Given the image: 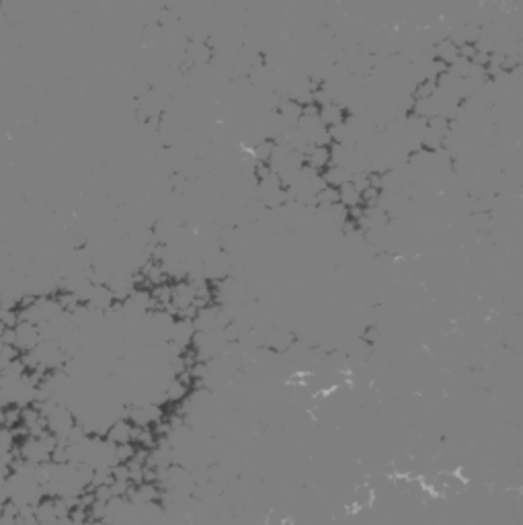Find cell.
Segmentation results:
<instances>
[{"label": "cell", "instance_id": "3", "mask_svg": "<svg viewBox=\"0 0 523 525\" xmlns=\"http://www.w3.org/2000/svg\"><path fill=\"white\" fill-rule=\"evenodd\" d=\"M306 167L316 173H325L331 167V146H312L306 154Z\"/></svg>", "mask_w": 523, "mask_h": 525}, {"label": "cell", "instance_id": "2", "mask_svg": "<svg viewBox=\"0 0 523 525\" xmlns=\"http://www.w3.org/2000/svg\"><path fill=\"white\" fill-rule=\"evenodd\" d=\"M134 438H136V427L127 419L113 421L109 429L105 431V439L111 445H127V443H134Z\"/></svg>", "mask_w": 523, "mask_h": 525}, {"label": "cell", "instance_id": "1", "mask_svg": "<svg viewBox=\"0 0 523 525\" xmlns=\"http://www.w3.org/2000/svg\"><path fill=\"white\" fill-rule=\"evenodd\" d=\"M39 343H41L39 327H35L31 322H23V320H19L12 327V347L19 351L21 355L31 353Z\"/></svg>", "mask_w": 523, "mask_h": 525}, {"label": "cell", "instance_id": "8", "mask_svg": "<svg viewBox=\"0 0 523 525\" xmlns=\"http://www.w3.org/2000/svg\"><path fill=\"white\" fill-rule=\"evenodd\" d=\"M21 517V507L12 501H6L0 507V525H17Z\"/></svg>", "mask_w": 523, "mask_h": 525}, {"label": "cell", "instance_id": "4", "mask_svg": "<svg viewBox=\"0 0 523 525\" xmlns=\"http://www.w3.org/2000/svg\"><path fill=\"white\" fill-rule=\"evenodd\" d=\"M318 119L322 121V125L329 130V127H335V125H341V123H345V113H343V109L337 105V103H327V105H322L320 107V115H318Z\"/></svg>", "mask_w": 523, "mask_h": 525}, {"label": "cell", "instance_id": "6", "mask_svg": "<svg viewBox=\"0 0 523 525\" xmlns=\"http://www.w3.org/2000/svg\"><path fill=\"white\" fill-rule=\"evenodd\" d=\"M189 394V386H185L178 378H173L165 388V400L167 402H181Z\"/></svg>", "mask_w": 523, "mask_h": 525}, {"label": "cell", "instance_id": "7", "mask_svg": "<svg viewBox=\"0 0 523 525\" xmlns=\"http://www.w3.org/2000/svg\"><path fill=\"white\" fill-rule=\"evenodd\" d=\"M339 197H341V203H343L347 209L361 205V193H359L351 183H345V185L339 187Z\"/></svg>", "mask_w": 523, "mask_h": 525}, {"label": "cell", "instance_id": "5", "mask_svg": "<svg viewBox=\"0 0 523 525\" xmlns=\"http://www.w3.org/2000/svg\"><path fill=\"white\" fill-rule=\"evenodd\" d=\"M458 56H460V48H458V43H453V39H443L435 45L437 62H441L445 66H449Z\"/></svg>", "mask_w": 523, "mask_h": 525}, {"label": "cell", "instance_id": "9", "mask_svg": "<svg viewBox=\"0 0 523 525\" xmlns=\"http://www.w3.org/2000/svg\"><path fill=\"white\" fill-rule=\"evenodd\" d=\"M17 525H41L37 522V517H35V507H23Z\"/></svg>", "mask_w": 523, "mask_h": 525}]
</instances>
